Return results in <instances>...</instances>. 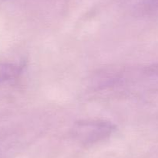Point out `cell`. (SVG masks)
Segmentation results:
<instances>
[{
    "label": "cell",
    "instance_id": "1",
    "mask_svg": "<svg viewBox=\"0 0 158 158\" xmlns=\"http://www.w3.org/2000/svg\"><path fill=\"white\" fill-rule=\"evenodd\" d=\"M115 129L110 122L100 119L82 120L76 122L73 128V134L84 143H93L108 137Z\"/></svg>",
    "mask_w": 158,
    "mask_h": 158
},
{
    "label": "cell",
    "instance_id": "2",
    "mask_svg": "<svg viewBox=\"0 0 158 158\" xmlns=\"http://www.w3.org/2000/svg\"><path fill=\"white\" fill-rule=\"evenodd\" d=\"M20 71V66L12 63L0 62V84L15 77Z\"/></svg>",
    "mask_w": 158,
    "mask_h": 158
}]
</instances>
